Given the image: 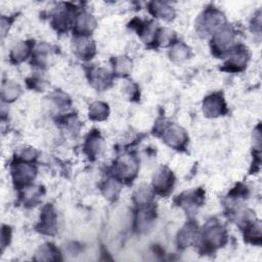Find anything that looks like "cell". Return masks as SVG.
<instances>
[{
    "mask_svg": "<svg viewBox=\"0 0 262 262\" xmlns=\"http://www.w3.org/2000/svg\"><path fill=\"white\" fill-rule=\"evenodd\" d=\"M225 21L224 14L219 10L214 8L207 9L199 19L198 29L201 33L205 35L216 33L219 29L223 28Z\"/></svg>",
    "mask_w": 262,
    "mask_h": 262,
    "instance_id": "6da1fadb",
    "label": "cell"
},
{
    "mask_svg": "<svg viewBox=\"0 0 262 262\" xmlns=\"http://www.w3.org/2000/svg\"><path fill=\"white\" fill-rule=\"evenodd\" d=\"M204 242L212 249L219 248L227 242V233L223 227L217 224L210 225L204 232Z\"/></svg>",
    "mask_w": 262,
    "mask_h": 262,
    "instance_id": "7a4b0ae2",
    "label": "cell"
},
{
    "mask_svg": "<svg viewBox=\"0 0 262 262\" xmlns=\"http://www.w3.org/2000/svg\"><path fill=\"white\" fill-rule=\"evenodd\" d=\"M235 34L230 28L219 29L213 37V48L221 53H225L233 48Z\"/></svg>",
    "mask_w": 262,
    "mask_h": 262,
    "instance_id": "3957f363",
    "label": "cell"
},
{
    "mask_svg": "<svg viewBox=\"0 0 262 262\" xmlns=\"http://www.w3.org/2000/svg\"><path fill=\"white\" fill-rule=\"evenodd\" d=\"M153 185L158 194H168L174 185V176L172 172L167 168H161L154 176Z\"/></svg>",
    "mask_w": 262,
    "mask_h": 262,
    "instance_id": "277c9868",
    "label": "cell"
},
{
    "mask_svg": "<svg viewBox=\"0 0 262 262\" xmlns=\"http://www.w3.org/2000/svg\"><path fill=\"white\" fill-rule=\"evenodd\" d=\"M36 169L26 162L17 163L12 167V177L17 186H27L34 179Z\"/></svg>",
    "mask_w": 262,
    "mask_h": 262,
    "instance_id": "5b68a950",
    "label": "cell"
},
{
    "mask_svg": "<svg viewBox=\"0 0 262 262\" xmlns=\"http://www.w3.org/2000/svg\"><path fill=\"white\" fill-rule=\"evenodd\" d=\"M204 113L209 117H218L227 112V105L220 93H214L205 98L203 104Z\"/></svg>",
    "mask_w": 262,
    "mask_h": 262,
    "instance_id": "8992f818",
    "label": "cell"
},
{
    "mask_svg": "<svg viewBox=\"0 0 262 262\" xmlns=\"http://www.w3.org/2000/svg\"><path fill=\"white\" fill-rule=\"evenodd\" d=\"M164 140L169 147L180 149L187 144L188 136L183 128H180L177 125H173L166 129L164 133Z\"/></svg>",
    "mask_w": 262,
    "mask_h": 262,
    "instance_id": "52a82bcc",
    "label": "cell"
},
{
    "mask_svg": "<svg viewBox=\"0 0 262 262\" xmlns=\"http://www.w3.org/2000/svg\"><path fill=\"white\" fill-rule=\"evenodd\" d=\"M57 228V219L55 211L53 210L52 206H46L43 209L41 219H40L39 231L46 234V235H53L56 232Z\"/></svg>",
    "mask_w": 262,
    "mask_h": 262,
    "instance_id": "ba28073f",
    "label": "cell"
},
{
    "mask_svg": "<svg viewBox=\"0 0 262 262\" xmlns=\"http://www.w3.org/2000/svg\"><path fill=\"white\" fill-rule=\"evenodd\" d=\"M156 218L155 210L152 207L143 208L140 210L135 219V228L139 233H146L151 230Z\"/></svg>",
    "mask_w": 262,
    "mask_h": 262,
    "instance_id": "9c48e42d",
    "label": "cell"
},
{
    "mask_svg": "<svg viewBox=\"0 0 262 262\" xmlns=\"http://www.w3.org/2000/svg\"><path fill=\"white\" fill-rule=\"evenodd\" d=\"M74 25H75V32L82 36H85L87 34H90L94 30L96 23L93 15L83 11L77 15V17L75 18Z\"/></svg>",
    "mask_w": 262,
    "mask_h": 262,
    "instance_id": "30bf717a",
    "label": "cell"
},
{
    "mask_svg": "<svg viewBox=\"0 0 262 262\" xmlns=\"http://www.w3.org/2000/svg\"><path fill=\"white\" fill-rule=\"evenodd\" d=\"M75 50L80 58H91L95 52V46L92 40L86 36H81L75 42Z\"/></svg>",
    "mask_w": 262,
    "mask_h": 262,
    "instance_id": "8fae6325",
    "label": "cell"
},
{
    "mask_svg": "<svg viewBox=\"0 0 262 262\" xmlns=\"http://www.w3.org/2000/svg\"><path fill=\"white\" fill-rule=\"evenodd\" d=\"M248 56L249 55L247 53L246 48L239 47L233 52L226 66H228L231 71H240L242 69H244L245 66L247 65Z\"/></svg>",
    "mask_w": 262,
    "mask_h": 262,
    "instance_id": "7c38bea8",
    "label": "cell"
},
{
    "mask_svg": "<svg viewBox=\"0 0 262 262\" xmlns=\"http://www.w3.org/2000/svg\"><path fill=\"white\" fill-rule=\"evenodd\" d=\"M90 81L97 89H104L112 81L111 74L105 69H93L90 74Z\"/></svg>",
    "mask_w": 262,
    "mask_h": 262,
    "instance_id": "4fadbf2b",
    "label": "cell"
},
{
    "mask_svg": "<svg viewBox=\"0 0 262 262\" xmlns=\"http://www.w3.org/2000/svg\"><path fill=\"white\" fill-rule=\"evenodd\" d=\"M197 238V227L193 223L188 224L178 234V244L181 247L192 245Z\"/></svg>",
    "mask_w": 262,
    "mask_h": 262,
    "instance_id": "5bb4252c",
    "label": "cell"
},
{
    "mask_svg": "<svg viewBox=\"0 0 262 262\" xmlns=\"http://www.w3.org/2000/svg\"><path fill=\"white\" fill-rule=\"evenodd\" d=\"M203 197L204 195L201 191L187 193L186 195L181 196L179 204L181 206H186L188 208H195L202 203Z\"/></svg>",
    "mask_w": 262,
    "mask_h": 262,
    "instance_id": "9a60e30c",
    "label": "cell"
},
{
    "mask_svg": "<svg viewBox=\"0 0 262 262\" xmlns=\"http://www.w3.org/2000/svg\"><path fill=\"white\" fill-rule=\"evenodd\" d=\"M103 147V140L98 133H91L85 144V151L89 157H94L99 154Z\"/></svg>",
    "mask_w": 262,
    "mask_h": 262,
    "instance_id": "2e32d148",
    "label": "cell"
},
{
    "mask_svg": "<svg viewBox=\"0 0 262 262\" xmlns=\"http://www.w3.org/2000/svg\"><path fill=\"white\" fill-rule=\"evenodd\" d=\"M116 170L122 178H130L136 173V164L131 159L122 160L117 164Z\"/></svg>",
    "mask_w": 262,
    "mask_h": 262,
    "instance_id": "e0dca14e",
    "label": "cell"
},
{
    "mask_svg": "<svg viewBox=\"0 0 262 262\" xmlns=\"http://www.w3.org/2000/svg\"><path fill=\"white\" fill-rule=\"evenodd\" d=\"M31 46L32 45L30 42H21V43L16 44L11 50V53H10L11 59L14 63L23 62V60L26 59L28 55L30 54Z\"/></svg>",
    "mask_w": 262,
    "mask_h": 262,
    "instance_id": "ac0fdd59",
    "label": "cell"
},
{
    "mask_svg": "<svg viewBox=\"0 0 262 262\" xmlns=\"http://www.w3.org/2000/svg\"><path fill=\"white\" fill-rule=\"evenodd\" d=\"M109 115V108L105 103L95 102L89 108V118L95 121H103Z\"/></svg>",
    "mask_w": 262,
    "mask_h": 262,
    "instance_id": "d6986e66",
    "label": "cell"
},
{
    "mask_svg": "<svg viewBox=\"0 0 262 262\" xmlns=\"http://www.w3.org/2000/svg\"><path fill=\"white\" fill-rule=\"evenodd\" d=\"M59 256L58 251L51 244L43 245L36 253V259L42 261H52L57 260Z\"/></svg>",
    "mask_w": 262,
    "mask_h": 262,
    "instance_id": "ffe728a7",
    "label": "cell"
},
{
    "mask_svg": "<svg viewBox=\"0 0 262 262\" xmlns=\"http://www.w3.org/2000/svg\"><path fill=\"white\" fill-rule=\"evenodd\" d=\"M53 26L56 28V30L64 32L67 31L68 27L71 24V17L70 13L67 10H59L56 12L53 16Z\"/></svg>",
    "mask_w": 262,
    "mask_h": 262,
    "instance_id": "44dd1931",
    "label": "cell"
},
{
    "mask_svg": "<svg viewBox=\"0 0 262 262\" xmlns=\"http://www.w3.org/2000/svg\"><path fill=\"white\" fill-rule=\"evenodd\" d=\"M170 57L174 62H184L190 54V48L184 43H176L170 50Z\"/></svg>",
    "mask_w": 262,
    "mask_h": 262,
    "instance_id": "7402d4cb",
    "label": "cell"
},
{
    "mask_svg": "<svg viewBox=\"0 0 262 262\" xmlns=\"http://www.w3.org/2000/svg\"><path fill=\"white\" fill-rule=\"evenodd\" d=\"M152 12L157 15L158 17L164 18V19H171L174 15V11L172 7L167 5L163 2H154L152 3Z\"/></svg>",
    "mask_w": 262,
    "mask_h": 262,
    "instance_id": "603a6c76",
    "label": "cell"
},
{
    "mask_svg": "<svg viewBox=\"0 0 262 262\" xmlns=\"http://www.w3.org/2000/svg\"><path fill=\"white\" fill-rule=\"evenodd\" d=\"M132 68L131 60L126 56H120L115 59V72L118 75H128Z\"/></svg>",
    "mask_w": 262,
    "mask_h": 262,
    "instance_id": "cb8c5ba5",
    "label": "cell"
},
{
    "mask_svg": "<svg viewBox=\"0 0 262 262\" xmlns=\"http://www.w3.org/2000/svg\"><path fill=\"white\" fill-rule=\"evenodd\" d=\"M255 223V215L252 211L248 209L241 210L238 215H237V224L241 228H245L247 229L250 227L252 224Z\"/></svg>",
    "mask_w": 262,
    "mask_h": 262,
    "instance_id": "d4e9b609",
    "label": "cell"
},
{
    "mask_svg": "<svg viewBox=\"0 0 262 262\" xmlns=\"http://www.w3.org/2000/svg\"><path fill=\"white\" fill-rule=\"evenodd\" d=\"M245 238L247 241L252 242V243H260L261 242V225L260 221H255L250 227L246 229Z\"/></svg>",
    "mask_w": 262,
    "mask_h": 262,
    "instance_id": "484cf974",
    "label": "cell"
},
{
    "mask_svg": "<svg viewBox=\"0 0 262 262\" xmlns=\"http://www.w3.org/2000/svg\"><path fill=\"white\" fill-rule=\"evenodd\" d=\"M104 195L109 200H114L118 197L120 192V185L116 179H109L103 188Z\"/></svg>",
    "mask_w": 262,
    "mask_h": 262,
    "instance_id": "4316f807",
    "label": "cell"
},
{
    "mask_svg": "<svg viewBox=\"0 0 262 262\" xmlns=\"http://www.w3.org/2000/svg\"><path fill=\"white\" fill-rule=\"evenodd\" d=\"M27 190L24 193V202L28 205H35L39 202L40 197H41L42 193L40 188L36 187H31V188H26Z\"/></svg>",
    "mask_w": 262,
    "mask_h": 262,
    "instance_id": "83f0119b",
    "label": "cell"
},
{
    "mask_svg": "<svg viewBox=\"0 0 262 262\" xmlns=\"http://www.w3.org/2000/svg\"><path fill=\"white\" fill-rule=\"evenodd\" d=\"M152 198H153V194L149 187H140L134 196L135 202L138 205H142V206L149 204Z\"/></svg>",
    "mask_w": 262,
    "mask_h": 262,
    "instance_id": "f1b7e54d",
    "label": "cell"
},
{
    "mask_svg": "<svg viewBox=\"0 0 262 262\" xmlns=\"http://www.w3.org/2000/svg\"><path fill=\"white\" fill-rule=\"evenodd\" d=\"M19 94V87L18 85L7 82L2 86V96L7 102H12Z\"/></svg>",
    "mask_w": 262,
    "mask_h": 262,
    "instance_id": "f546056e",
    "label": "cell"
},
{
    "mask_svg": "<svg viewBox=\"0 0 262 262\" xmlns=\"http://www.w3.org/2000/svg\"><path fill=\"white\" fill-rule=\"evenodd\" d=\"M173 32L168 30V29H161L157 31L155 39L158 41V43L162 46H166L173 40Z\"/></svg>",
    "mask_w": 262,
    "mask_h": 262,
    "instance_id": "4dcf8cb0",
    "label": "cell"
},
{
    "mask_svg": "<svg viewBox=\"0 0 262 262\" xmlns=\"http://www.w3.org/2000/svg\"><path fill=\"white\" fill-rule=\"evenodd\" d=\"M48 54H49V48L46 44L39 45L35 51V59L37 60V63L39 65L45 64Z\"/></svg>",
    "mask_w": 262,
    "mask_h": 262,
    "instance_id": "1f68e13d",
    "label": "cell"
},
{
    "mask_svg": "<svg viewBox=\"0 0 262 262\" xmlns=\"http://www.w3.org/2000/svg\"><path fill=\"white\" fill-rule=\"evenodd\" d=\"M36 157V152L31 148H26L21 153V158L25 160L26 162H30V161L34 160Z\"/></svg>",
    "mask_w": 262,
    "mask_h": 262,
    "instance_id": "d6a6232c",
    "label": "cell"
}]
</instances>
